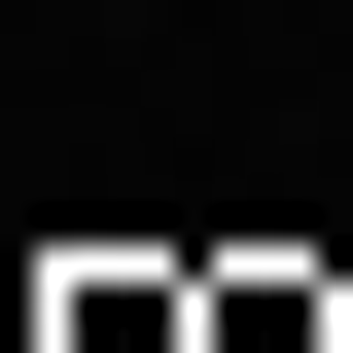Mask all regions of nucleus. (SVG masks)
Masks as SVG:
<instances>
[{
	"instance_id": "nucleus-1",
	"label": "nucleus",
	"mask_w": 353,
	"mask_h": 353,
	"mask_svg": "<svg viewBox=\"0 0 353 353\" xmlns=\"http://www.w3.org/2000/svg\"><path fill=\"white\" fill-rule=\"evenodd\" d=\"M176 318H212V353H353V318H318V283H283V248H248V283H176Z\"/></svg>"
},
{
	"instance_id": "nucleus-2",
	"label": "nucleus",
	"mask_w": 353,
	"mask_h": 353,
	"mask_svg": "<svg viewBox=\"0 0 353 353\" xmlns=\"http://www.w3.org/2000/svg\"><path fill=\"white\" fill-rule=\"evenodd\" d=\"M71 353H212V318H176V283H71Z\"/></svg>"
}]
</instances>
